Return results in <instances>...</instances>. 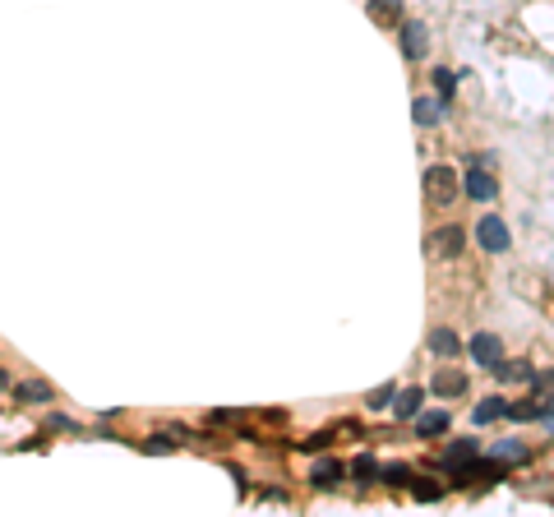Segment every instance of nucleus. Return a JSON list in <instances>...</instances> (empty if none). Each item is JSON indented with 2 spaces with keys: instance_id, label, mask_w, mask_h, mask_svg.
<instances>
[{
  "instance_id": "obj_2",
  "label": "nucleus",
  "mask_w": 554,
  "mask_h": 517,
  "mask_svg": "<svg viewBox=\"0 0 554 517\" xmlns=\"http://www.w3.org/2000/svg\"><path fill=\"white\" fill-rule=\"evenodd\" d=\"M462 250H466V231L462 227H439L425 236V254L434 258H462Z\"/></svg>"
},
{
  "instance_id": "obj_27",
  "label": "nucleus",
  "mask_w": 554,
  "mask_h": 517,
  "mask_svg": "<svg viewBox=\"0 0 554 517\" xmlns=\"http://www.w3.org/2000/svg\"><path fill=\"white\" fill-rule=\"evenodd\" d=\"M51 429H70V434H74L79 425H74V420H70V416H51Z\"/></svg>"
},
{
  "instance_id": "obj_10",
  "label": "nucleus",
  "mask_w": 554,
  "mask_h": 517,
  "mask_svg": "<svg viewBox=\"0 0 554 517\" xmlns=\"http://www.w3.org/2000/svg\"><path fill=\"white\" fill-rule=\"evenodd\" d=\"M411 420H416V434H420V439L448 434V425H453V420H448V411H416Z\"/></svg>"
},
{
  "instance_id": "obj_22",
  "label": "nucleus",
  "mask_w": 554,
  "mask_h": 517,
  "mask_svg": "<svg viewBox=\"0 0 554 517\" xmlns=\"http://www.w3.org/2000/svg\"><path fill=\"white\" fill-rule=\"evenodd\" d=\"M143 453H148V457L176 453V439H167V434H148V439H143Z\"/></svg>"
},
{
  "instance_id": "obj_21",
  "label": "nucleus",
  "mask_w": 554,
  "mask_h": 517,
  "mask_svg": "<svg viewBox=\"0 0 554 517\" xmlns=\"http://www.w3.org/2000/svg\"><path fill=\"white\" fill-rule=\"evenodd\" d=\"M480 448H476V439H458L453 448L444 453V467H453V462H466V457H476Z\"/></svg>"
},
{
  "instance_id": "obj_3",
  "label": "nucleus",
  "mask_w": 554,
  "mask_h": 517,
  "mask_svg": "<svg viewBox=\"0 0 554 517\" xmlns=\"http://www.w3.org/2000/svg\"><path fill=\"white\" fill-rule=\"evenodd\" d=\"M462 194L476 199V203H490V199L499 194V176H494L490 167H476V162H471V171L462 176Z\"/></svg>"
},
{
  "instance_id": "obj_24",
  "label": "nucleus",
  "mask_w": 554,
  "mask_h": 517,
  "mask_svg": "<svg viewBox=\"0 0 554 517\" xmlns=\"http://www.w3.org/2000/svg\"><path fill=\"white\" fill-rule=\"evenodd\" d=\"M407 489H411V494H416V499H420V503H434V499H439V494H444V489L434 485V480H411V485H407Z\"/></svg>"
},
{
  "instance_id": "obj_29",
  "label": "nucleus",
  "mask_w": 554,
  "mask_h": 517,
  "mask_svg": "<svg viewBox=\"0 0 554 517\" xmlns=\"http://www.w3.org/2000/svg\"><path fill=\"white\" fill-rule=\"evenodd\" d=\"M540 420H545V425L554 429V397H545V416H540Z\"/></svg>"
},
{
  "instance_id": "obj_23",
  "label": "nucleus",
  "mask_w": 554,
  "mask_h": 517,
  "mask_svg": "<svg viewBox=\"0 0 554 517\" xmlns=\"http://www.w3.org/2000/svg\"><path fill=\"white\" fill-rule=\"evenodd\" d=\"M393 397H398V388H393V383H384V388H374V393L365 397V407H369V411H388V402H393Z\"/></svg>"
},
{
  "instance_id": "obj_1",
  "label": "nucleus",
  "mask_w": 554,
  "mask_h": 517,
  "mask_svg": "<svg viewBox=\"0 0 554 517\" xmlns=\"http://www.w3.org/2000/svg\"><path fill=\"white\" fill-rule=\"evenodd\" d=\"M462 194V176L453 167H425V199L430 203H453V199Z\"/></svg>"
},
{
  "instance_id": "obj_16",
  "label": "nucleus",
  "mask_w": 554,
  "mask_h": 517,
  "mask_svg": "<svg viewBox=\"0 0 554 517\" xmlns=\"http://www.w3.org/2000/svg\"><path fill=\"white\" fill-rule=\"evenodd\" d=\"M504 411H508V402L499 393H494V397H480V402H476V425H494V420H504Z\"/></svg>"
},
{
  "instance_id": "obj_5",
  "label": "nucleus",
  "mask_w": 554,
  "mask_h": 517,
  "mask_svg": "<svg viewBox=\"0 0 554 517\" xmlns=\"http://www.w3.org/2000/svg\"><path fill=\"white\" fill-rule=\"evenodd\" d=\"M425 51H430V28L420 19H407L402 23V56L407 61H425Z\"/></svg>"
},
{
  "instance_id": "obj_6",
  "label": "nucleus",
  "mask_w": 554,
  "mask_h": 517,
  "mask_svg": "<svg viewBox=\"0 0 554 517\" xmlns=\"http://www.w3.org/2000/svg\"><path fill=\"white\" fill-rule=\"evenodd\" d=\"M466 351H471V361H476L480 369H494L499 361H504V342L494 333H476L471 342H466Z\"/></svg>"
},
{
  "instance_id": "obj_15",
  "label": "nucleus",
  "mask_w": 554,
  "mask_h": 517,
  "mask_svg": "<svg viewBox=\"0 0 554 517\" xmlns=\"http://www.w3.org/2000/svg\"><path fill=\"white\" fill-rule=\"evenodd\" d=\"M490 374L499 383H526V379H531V365H526V361H499Z\"/></svg>"
},
{
  "instance_id": "obj_13",
  "label": "nucleus",
  "mask_w": 554,
  "mask_h": 517,
  "mask_svg": "<svg viewBox=\"0 0 554 517\" xmlns=\"http://www.w3.org/2000/svg\"><path fill=\"white\" fill-rule=\"evenodd\" d=\"M439 116H444V102H434V97H416L411 102V121L416 125L430 130V125H439Z\"/></svg>"
},
{
  "instance_id": "obj_9",
  "label": "nucleus",
  "mask_w": 554,
  "mask_h": 517,
  "mask_svg": "<svg viewBox=\"0 0 554 517\" xmlns=\"http://www.w3.org/2000/svg\"><path fill=\"white\" fill-rule=\"evenodd\" d=\"M347 476V467H342L338 457H323V462H314V472H309V485L314 489H333Z\"/></svg>"
},
{
  "instance_id": "obj_12",
  "label": "nucleus",
  "mask_w": 554,
  "mask_h": 517,
  "mask_svg": "<svg viewBox=\"0 0 554 517\" xmlns=\"http://www.w3.org/2000/svg\"><path fill=\"white\" fill-rule=\"evenodd\" d=\"M430 351H434V356H444V361H453V356H462V337L453 333V328H434V333H430Z\"/></svg>"
},
{
  "instance_id": "obj_30",
  "label": "nucleus",
  "mask_w": 554,
  "mask_h": 517,
  "mask_svg": "<svg viewBox=\"0 0 554 517\" xmlns=\"http://www.w3.org/2000/svg\"><path fill=\"white\" fill-rule=\"evenodd\" d=\"M0 388H10V374H5V365H0Z\"/></svg>"
},
{
  "instance_id": "obj_14",
  "label": "nucleus",
  "mask_w": 554,
  "mask_h": 517,
  "mask_svg": "<svg viewBox=\"0 0 554 517\" xmlns=\"http://www.w3.org/2000/svg\"><path fill=\"white\" fill-rule=\"evenodd\" d=\"M420 402H425V388H402V393L393 397V416H402V420H411L416 411H420Z\"/></svg>"
},
{
  "instance_id": "obj_18",
  "label": "nucleus",
  "mask_w": 554,
  "mask_h": 517,
  "mask_svg": "<svg viewBox=\"0 0 554 517\" xmlns=\"http://www.w3.org/2000/svg\"><path fill=\"white\" fill-rule=\"evenodd\" d=\"M351 476L360 480V485H369V480H379V457H374V453H360V457L351 462Z\"/></svg>"
},
{
  "instance_id": "obj_17",
  "label": "nucleus",
  "mask_w": 554,
  "mask_h": 517,
  "mask_svg": "<svg viewBox=\"0 0 554 517\" xmlns=\"http://www.w3.org/2000/svg\"><path fill=\"white\" fill-rule=\"evenodd\" d=\"M365 10H369V19H379V23H398V19H402V0H369Z\"/></svg>"
},
{
  "instance_id": "obj_25",
  "label": "nucleus",
  "mask_w": 554,
  "mask_h": 517,
  "mask_svg": "<svg viewBox=\"0 0 554 517\" xmlns=\"http://www.w3.org/2000/svg\"><path fill=\"white\" fill-rule=\"evenodd\" d=\"M526 383H531L536 393H554V365H550V369H540V374L531 369V379H526Z\"/></svg>"
},
{
  "instance_id": "obj_11",
  "label": "nucleus",
  "mask_w": 554,
  "mask_h": 517,
  "mask_svg": "<svg viewBox=\"0 0 554 517\" xmlns=\"http://www.w3.org/2000/svg\"><path fill=\"white\" fill-rule=\"evenodd\" d=\"M508 420H540L545 416V393H536V397H526V402H508V411H504Z\"/></svg>"
},
{
  "instance_id": "obj_7",
  "label": "nucleus",
  "mask_w": 554,
  "mask_h": 517,
  "mask_svg": "<svg viewBox=\"0 0 554 517\" xmlns=\"http://www.w3.org/2000/svg\"><path fill=\"white\" fill-rule=\"evenodd\" d=\"M10 393H14V402H23V407H42V402H56V388L46 379H19L10 383Z\"/></svg>"
},
{
  "instance_id": "obj_8",
  "label": "nucleus",
  "mask_w": 554,
  "mask_h": 517,
  "mask_svg": "<svg viewBox=\"0 0 554 517\" xmlns=\"http://www.w3.org/2000/svg\"><path fill=\"white\" fill-rule=\"evenodd\" d=\"M430 388H434V397H466L471 393V379L462 369H434Z\"/></svg>"
},
{
  "instance_id": "obj_4",
  "label": "nucleus",
  "mask_w": 554,
  "mask_h": 517,
  "mask_svg": "<svg viewBox=\"0 0 554 517\" xmlns=\"http://www.w3.org/2000/svg\"><path fill=\"white\" fill-rule=\"evenodd\" d=\"M476 241L485 254H504L508 245H513V236H508L504 227V217H480V227H476Z\"/></svg>"
},
{
  "instance_id": "obj_19",
  "label": "nucleus",
  "mask_w": 554,
  "mask_h": 517,
  "mask_svg": "<svg viewBox=\"0 0 554 517\" xmlns=\"http://www.w3.org/2000/svg\"><path fill=\"white\" fill-rule=\"evenodd\" d=\"M434 88H439V102L453 107V92H458V70H434Z\"/></svg>"
},
{
  "instance_id": "obj_26",
  "label": "nucleus",
  "mask_w": 554,
  "mask_h": 517,
  "mask_svg": "<svg viewBox=\"0 0 554 517\" xmlns=\"http://www.w3.org/2000/svg\"><path fill=\"white\" fill-rule=\"evenodd\" d=\"M494 457H499V462H522L526 448H522V443H499V453H494Z\"/></svg>"
},
{
  "instance_id": "obj_28",
  "label": "nucleus",
  "mask_w": 554,
  "mask_h": 517,
  "mask_svg": "<svg viewBox=\"0 0 554 517\" xmlns=\"http://www.w3.org/2000/svg\"><path fill=\"white\" fill-rule=\"evenodd\" d=\"M309 453H319V448H328V434H314V439H305Z\"/></svg>"
},
{
  "instance_id": "obj_20",
  "label": "nucleus",
  "mask_w": 554,
  "mask_h": 517,
  "mask_svg": "<svg viewBox=\"0 0 554 517\" xmlns=\"http://www.w3.org/2000/svg\"><path fill=\"white\" fill-rule=\"evenodd\" d=\"M411 476H416V472H411V467H402V462H393V467H379V480H388V485H398V489L411 485Z\"/></svg>"
}]
</instances>
